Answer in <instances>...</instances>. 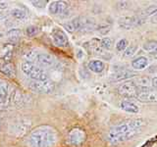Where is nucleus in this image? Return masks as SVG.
<instances>
[{
    "mask_svg": "<svg viewBox=\"0 0 157 147\" xmlns=\"http://www.w3.org/2000/svg\"><path fill=\"white\" fill-rule=\"evenodd\" d=\"M147 65H148V59L144 56L136 58L132 62V66L135 70H142V69H145Z\"/></svg>",
    "mask_w": 157,
    "mask_h": 147,
    "instance_id": "16",
    "label": "nucleus"
},
{
    "mask_svg": "<svg viewBox=\"0 0 157 147\" xmlns=\"http://www.w3.org/2000/svg\"><path fill=\"white\" fill-rule=\"evenodd\" d=\"M10 14L12 15V16L17 19V20H24L26 19L27 17V13L24 11L23 9L21 8H14L11 10V12H10Z\"/></svg>",
    "mask_w": 157,
    "mask_h": 147,
    "instance_id": "22",
    "label": "nucleus"
},
{
    "mask_svg": "<svg viewBox=\"0 0 157 147\" xmlns=\"http://www.w3.org/2000/svg\"><path fill=\"white\" fill-rule=\"evenodd\" d=\"M129 6H130V2L128 1H121L118 3V7L120 9H127Z\"/></svg>",
    "mask_w": 157,
    "mask_h": 147,
    "instance_id": "32",
    "label": "nucleus"
},
{
    "mask_svg": "<svg viewBox=\"0 0 157 147\" xmlns=\"http://www.w3.org/2000/svg\"><path fill=\"white\" fill-rule=\"evenodd\" d=\"M144 18L137 17H123L119 19V26L125 29H131L136 26H140L142 23H144Z\"/></svg>",
    "mask_w": 157,
    "mask_h": 147,
    "instance_id": "8",
    "label": "nucleus"
},
{
    "mask_svg": "<svg viewBox=\"0 0 157 147\" xmlns=\"http://www.w3.org/2000/svg\"><path fill=\"white\" fill-rule=\"evenodd\" d=\"M29 126V124H26L25 122H21V123H17L15 125V130L18 132H21V134H25Z\"/></svg>",
    "mask_w": 157,
    "mask_h": 147,
    "instance_id": "24",
    "label": "nucleus"
},
{
    "mask_svg": "<svg viewBox=\"0 0 157 147\" xmlns=\"http://www.w3.org/2000/svg\"><path fill=\"white\" fill-rule=\"evenodd\" d=\"M88 69L93 73H101L104 70V63L99 60H91L88 63Z\"/></svg>",
    "mask_w": 157,
    "mask_h": 147,
    "instance_id": "18",
    "label": "nucleus"
},
{
    "mask_svg": "<svg viewBox=\"0 0 157 147\" xmlns=\"http://www.w3.org/2000/svg\"><path fill=\"white\" fill-rule=\"evenodd\" d=\"M100 44H101V47L103 49H107V50H109L112 46V40L109 37H104L100 40Z\"/></svg>",
    "mask_w": 157,
    "mask_h": 147,
    "instance_id": "27",
    "label": "nucleus"
},
{
    "mask_svg": "<svg viewBox=\"0 0 157 147\" xmlns=\"http://www.w3.org/2000/svg\"><path fill=\"white\" fill-rule=\"evenodd\" d=\"M0 71H1L4 75H6L10 77H13L16 75V70H15V67L12 63H5L0 67Z\"/></svg>",
    "mask_w": 157,
    "mask_h": 147,
    "instance_id": "17",
    "label": "nucleus"
},
{
    "mask_svg": "<svg viewBox=\"0 0 157 147\" xmlns=\"http://www.w3.org/2000/svg\"><path fill=\"white\" fill-rule=\"evenodd\" d=\"M136 98L141 102H157V91L150 89L148 91L137 92Z\"/></svg>",
    "mask_w": 157,
    "mask_h": 147,
    "instance_id": "12",
    "label": "nucleus"
},
{
    "mask_svg": "<svg viewBox=\"0 0 157 147\" xmlns=\"http://www.w3.org/2000/svg\"><path fill=\"white\" fill-rule=\"evenodd\" d=\"M22 72L26 76H28L29 78H32L33 81H44L48 80V75L47 73L43 70V69L37 67L33 63H29L25 61L21 65Z\"/></svg>",
    "mask_w": 157,
    "mask_h": 147,
    "instance_id": "4",
    "label": "nucleus"
},
{
    "mask_svg": "<svg viewBox=\"0 0 157 147\" xmlns=\"http://www.w3.org/2000/svg\"><path fill=\"white\" fill-rule=\"evenodd\" d=\"M26 61L33 63L39 68H50L55 64V59L50 54L36 52V51H29L26 54Z\"/></svg>",
    "mask_w": 157,
    "mask_h": 147,
    "instance_id": "3",
    "label": "nucleus"
},
{
    "mask_svg": "<svg viewBox=\"0 0 157 147\" xmlns=\"http://www.w3.org/2000/svg\"><path fill=\"white\" fill-rule=\"evenodd\" d=\"M38 33V28L36 26H29L27 28V34L29 36H33Z\"/></svg>",
    "mask_w": 157,
    "mask_h": 147,
    "instance_id": "30",
    "label": "nucleus"
},
{
    "mask_svg": "<svg viewBox=\"0 0 157 147\" xmlns=\"http://www.w3.org/2000/svg\"><path fill=\"white\" fill-rule=\"evenodd\" d=\"M8 91H9L8 83L0 78V103L6 101L8 96Z\"/></svg>",
    "mask_w": 157,
    "mask_h": 147,
    "instance_id": "19",
    "label": "nucleus"
},
{
    "mask_svg": "<svg viewBox=\"0 0 157 147\" xmlns=\"http://www.w3.org/2000/svg\"><path fill=\"white\" fill-rule=\"evenodd\" d=\"M7 7H8V3L7 2H5V1L0 2V8H1V9H5V8H7Z\"/></svg>",
    "mask_w": 157,
    "mask_h": 147,
    "instance_id": "34",
    "label": "nucleus"
},
{
    "mask_svg": "<svg viewBox=\"0 0 157 147\" xmlns=\"http://www.w3.org/2000/svg\"><path fill=\"white\" fill-rule=\"evenodd\" d=\"M20 36H21V31L18 28H11L7 32V36L9 38V41L11 42H17Z\"/></svg>",
    "mask_w": 157,
    "mask_h": 147,
    "instance_id": "21",
    "label": "nucleus"
},
{
    "mask_svg": "<svg viewBox=\"0 0 157 147\" xmlns=\"http://www.w3.org/2000/svg\"><path fill=\"white\" fill-rule=\"evenodd\" d=\"M80 18V31L82 32H90L94 29L95 22L94 20L90 17H78Z\"/></svg>",
    "mask_w": 157,
    "mask_h": 147,
    "instance_id": "13",
    "label": "nucleus"
},
{
    "mask_svg": "<svg viewBox=\"0 0 157 147\" xmlns=\"http://www.w3.org/2000/svg\"><path fill=\"white\" fill-rule=\"evenodd\" d=\"M144 125V121L141 119H136L132 120L130 122L123 123L118 126H113L112 129L108 132L107 139L109 140L111 143H116L117 140L121 138L122 136L126 135L134 130H140V127Z\"/></svg>",
    "mask_w": 157,
    "mask_h": 147,
    "instance_id": "2",
    "label": "nucleus"
},
{
    "mask_svg": "<svg viewBox=\"0 0 157 147\" xmlns=\"http://www.w3.org/2000/svg\"><path fill=\"white\" fill-rule=\"evenodd\" d=\"M136 85L137 86H148L150 81L147 77H140V78H136Z\"/></svg>",
    "mask_w": 157,
    "mask_h": 147,
    "instance_id": "29",
    "label": "nucleus"
},
{
    "mask_svg": "<svg viewBox=\"0 0 157 147\" xmlns=\"http://www.w3.org/2000/svg\"><path fill=\"white\" fill-rule=\"evenodd\" d=\"M129 46V42L126 38H122L116 44V49L118 51H124L127 49V47Z\"/></svg>",
    "mask_w": 157,
    "mask_h": 147,
    "instance_id": "25",
    "label": "nucleus"
},
{
    "mask_svg": "<svg viewBox=\"0 0 157 147\" xmlns=\"http://www.w3.org/2000/svg\"><path fill=\"white\" fill-rule=\"evenodd\" d=\"M52 40L53 43L58 47H65L69 44L66 33L61 29H54L52 32Z\"/></svg>",
    "mask_w": 157,
    "mask_h": 147,
    "instance_id": "9",
    "label": "nucleus"
},
{
    "mask_svg": "<svg viewBox=\"0 0 157 147\" xmlns=\"http://www.w3.org/2000/svg\"><path fill=\"white\" fill-rule=\"evenodd\" d=\"M142 17H150V18H154L157 16V7L156 6H149L145 8L141 13Z\"/></svg>",
    "mask_w": 157,
    "mask_h": 147,
    "instance_id": "23",
    "label": "nucleus"
},
{
    "mask_svg": "<svg viewBox=\"0 0 157 147\" xmlns=\"http://www.w3.org/2000/svg\"><path fill=\"white\" fill-rule=\"evenodd\" d=\"M118 92H119L122 96L131 98V97H136L139 90H137V85L136 83L132 81H129L119 86Z\"/></svg>",
    "mask_w": 157,
    "mask_h": 147,
    "instance_id": "6",
    "label": "nucleus"
},
{
    "mask_svg": "<svg viewBox=\"0 0 157 147\" xmlns=\"http://www.w3.org/2000/svg\"><path fill=\"white\" fill-rule=\"evenodd\" d=\"M121 109L127 113H132V114H136L140 111L137 105L130 100H123L121 102Z\"/></svg>",
    "mask_w": 157,
    "mask_h": 147,
    "instance_id": "14",
    "label": "nucleus"
},
{
    "mask_svg": "<svg viewBox=\"0 0 157 147\" xmlns=\"http://www.w3.org/2000/svg\"><path fill=\"white\" fill-rule=\"evenodd\" d=\"M29 88L39 93H51L54 90V83L50 80L44 81H32L29 85Z\"/></svg>",
    "mask_w": 157,
    "mask_h": 147,
    "instance_id": "5",
    "label": "nucleus"
},
{
    "mask_svg": "<svg viewBox=\"0 0 157 147\" xmlns=\"http://www.w3.org/2000/svg\"><path fill=\"white\" fill-rule=\"evenodd\" d=\"M2 36H3V33H2V32H0V38H1Z\"/></svg>",
    "mask_w": 157,
    "mask_h": 147,
    "instance_id": "36",
    "label": "nucleus"
},
{
    "mask_svg": "<svg viewBox=\"0 0 157 147\" xmlns=\"http://www.w3.org/2000/svg\"><path fill=\"white\" fill-rule=\"evenodd\" d=\"M86 138V132L82 129H73L68 134L69 143L74 146H78L82 144Z\"/></svg>",
    "mask_w": 157,
    "mask_h": 147,
    "instance_id": "7",
    "label": "nucleus"
},
{
    "mask_svg": "<svg viewBox=\"0 0 157 147\" xmlns=\"http://www.w3.org/2000/svg\"><path fill=\"white\" fill-rule=\"evenodd\" d=\"M152 53H154V54H156V55H157V47H156V49H155V50H154L153 52H152Z\"/></svg>",
    "mask_w": 157,
    "mask_h": 147,
    "instance_id": "35",
    "label": "nucleus"
},
{
    "mask_svg": "<svg viewBox=\"0 0 157 147\" xmlns=\"http://www.w3.org/2000/svg\"><path fill=\"white\" fill-rule=\"evenodd\" d=\"M151 85H152V86H153V88H155V89H157V77L152 78V81H151Z\"/></svg>",
    "mask_w": 157,
    "mask_h": 147,
    "instance_id": "33",
    "label": "nucleus"
},
{
    "mask_svg": "<svg viewBox=\"0 0 157 147\" xmlns=\"http://www.w3.org/2000/svg\"><path fill=\"white\" fill-rule=\"evenodd\" d=\"M157 47V41L156 40H149L144 44V49L146 51L153 52Z\"/></svg>",
    "mask_w": 157,
    "mask_h": 147,
    "instance_id": "26",
    "label": "nucleus"
},
{
    "mask_svg": "<svg viewBox=\"0 0 157 147\" xmlns=\"http://www.w3.org/2000/svg\"><path fill=\"white\" fill-rule=\"evenodd\" d=\"M32 4L33 6H36L37 8H43L45 7V5L47 4V1L45 0H39V1H32Z\"/></svg>",
    "mask_w": 157,
    "mask_h": 147,
    "instance_id": "31",
    "label": "nucleus"
},
{
    "mask_svg": "<svg viewBox=\"0 0 157 147\" xmlns=\"http://www.w3.org/2000/svg\"><path fill=\"white\" fill-rule=\"evenodd\" d=\"M64 28L69 32H75L77 31H80V18H75L72 21L64 24Z\"/></svg>",
    "mask_w": 157,
    "mask_h": 147,
    "instance_id": "15",
    "label": "nucleus"
},
{
    "mask_svg": "<svg viewBox=\"0 0 157 147\" xmlns=\"http://www.w3.org/2000/svg\"><path fill=\"white\" fill-rule=\"evenodd\" d=\"M90 51L94 54H101L103 48L101 47V44H100V40L98 39H92V40L90 42Z\"/></svg>",
    "mask_w": 157,
    "mask_h": 147,
    "instance_id": "20",
    "label": "nucleus"
},
{
    "mask_svg": "<svg viewBox=\"0 0 157 147\" xmlns=\"http://www.w3.org/2000/svg\"><path fill=\"white\" fill-rule=\"evenodd\" d=\"M136 73L131 70H121L114 74H112L110 77V81H121L125 80H129L131 77H136Z\"/></svg>",
    "mask_w": 157,
    "mask_h": 147,
    "instance_id": "10",
    "label": "nucleus"
},
{
    "mask_svg": "<svg viewBox=\"0 0 157 147\" xmlns=\"http://www.w3.org/2000/svg\"><path fill=\"white\" fill-rule=\"evenodd\" d=\"M69 5L64 1H53L49 5V12L51 14H64L67 12Z\"/></svg>",
    "mask_w": 157,
    "mask_h": 147,
    "instance_id": "11",
    "label": "nucleus"
},
{
    "mask_svg": "<svg viewBox=\"0 0 157 147\" xmlns=\"http://www.w3.org/2000/svg\"><path fill=\"white\" fill-rule=\"evenodd\" d=\"M137 46L136 45H129L125 50V56L126 57H131L136 52Z\"/></svg>",
    "mask_w": 157,
    "mask_h": 147,
    "instance_id": "28",
    "label": "nucleus"
},
{
    "mask_svg": "<svg viewBox=\"0 0 157 147\" xmlns=\"http://www.w3.org/2000/svg\"><path fill=\"white\" fill-rule=\"evenodd\" d=\"M57 138V132L53 127L42 126L31 132L28 137V144L29 147H52Z\"/></svg>",
    "mask_w": 157,
    "mask_h": 147,
    "instance_id": "1",
    "label": "nucleus"
}]
</instances>
